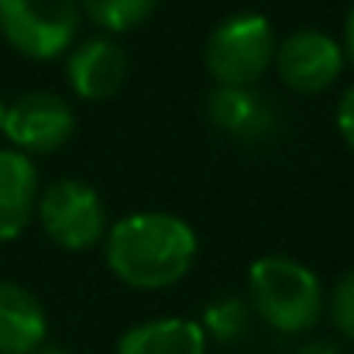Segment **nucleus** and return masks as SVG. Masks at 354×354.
<instances>
[{
    "label": "nucleus",
    "instance_id": "obj_1",
    "mask_svg": "<svg viewBox=\"0 0 354 354\" xmlns=\"http://www.w3.org/2000/svg\"><path fill=\"white\" fill-rule=\"evenodd\" d=\"M200 237L193 224L169 210H138L111 224L104 261L120 286L158 292L179 286L196 265Z\"/></svg>",
    "mask_w": 354,
    "mask_h": 354
},
{
    "label": "nucleus",
    "instance_id": "obj_2",
    "mask_svg": "<svg viewBox=\"0 0 354 354\" xmlns=\"http://www.w3.org/2000/svg\"><path fill=\"white\" fill-rule=\"evenodd\" d=\"M248 306L258 320H265L279 334H310L324 313L327 296L320 275L289 258V254H261L248 268Z\"/></svg>",
    "mask_w": 354,
    "mask_h": 354
},
{
    "label": "nucleus",
    "instance_id": "obj_3",
    "mask_svg": "<svg viewBox=\"0 0 354 354\" xmlns=\"http://www.w3.org/2000/svg\"><path fill=\"white\" fill-rule=\"evenodd\" d=\"M275 28L258 10L217 21L203 41V66L217 86H258L275 62Z\"/></svg>",
    "mask_w": 354,
    "mask_h": 354
},
{
    "label": "nucleus",
    "instance_id": "obj_4",
    "mask_svg": "<svg viewBox=\"0 0 354 354\" xmlns=\"http://www.w3.org/2000/svg\"><path fill=\"white\" fill-rule=\"evenodd\" d=\"M83 10L76 0H0V38L31 62L66 59L80 41Z\"/></svg>",
    "mask_w": 354,
    "mask_h": 354
},
{
    "label": "nucleus",
    "instance_id": "obj_5",
    "mask_svg": "<svg viewBox=\"0 0 354 354\" xmlns=\"http://www.w3.org/2000/svg\"><path fill=\"white\" fill-rule=\"evenodd\" d=\"M35 221L45 237L62 251H93L111 231L104 196L83 179H55L38 193Z\"/></svg>",
    "mask_w": 354,
    "mask_h": 354
},
{
    "label": "nucleus",
    "instance_id": "obj_6",
    "mask_svg": "<svg viewBox=\"0 0 354 354\" xmlns=\"http://www.w3.org/2000/svg\"><path fill=\"white\" fill-rule=\"evenodd\" d=\"M76 127L80 120L66 97L52 90H31L3 107L0 134L24 155H55L73 141Z\"/></svg>",
    "mask_w": 354,
    "mask_h": 354
},
{
    "label": "nucleus",
    "instance_id": "obj_7",
    "mask_svg": "<svg viewBox=\"0 0 354 354\" xmlns=\"http://www.w3.org/2000/svg\"><path fill=\"white\" fill-rule=\"evenodd\" d=\"M344 48L341 38L320 31V28H296L275 45V76L282 80L286 90L299 97H317L327 93L341 76H344Z\"/></svg>",
    "mask_w": 354,
    "mask_h": 354
},
{
    "label": "nucleus",
    "instance_id": "obj_8",
    "mask_svg": "<svg viewBox=\"0 0 354 354\" xmlns=\"http://www.w3.org/2000/svg\"><path fill=\"white\" fill-rule=\"evenodd\" d=\"M131 76L127 48L114 35H86L66 52V83L86 104H104L118 97Z\"/></svg>",
    "mask_w": 354,
    "mask_h": 354
},
{
    "label": "nucleus",
    "instance_id": "obj_9",
    "mask_svg": "<svg viewBox=\"0 0 354 354\" xmlns=\"http://www.w3.org/2000/svg\"><path fill=\"white\" fill-rule=\"evenodd\" d=\"M207 118L234 141H265L279 127L272 100L254 86H214L207 93Z\"/></svg>",
    "mask_w": 354,
    "mask_h": 354
},
{
    "label": "nucleus",
    "instance_id": "obj_10",
    "mask_svg": "<svg viewBox=\"0 0 354 354\" xmlns=\"http://www.w3.org/2000/svg\"><path fill=\"white\" fill-rule=\"evenodd\" d=\"M38 169L31 155L0 148V241H14L28 231L38 207Z\"/></svg>",
    "mask_w": 354,
    "mask_h": 354
},
{
    "label": "nucleus",
    "instance_id": "obj_11",
    "mask_svg": "<svg viewBox=\"0 0 354 354\" xmlns=\"http://www.w3.org/2000/svg\"><path fill=\"white\" fill-rule=\"evenodd\" d=\"M48 337V313L41 299L10 282L0 279V354H35L45 348Z\"/></svg>",
    "mask_w": 354,
    "mask_h": 354
},
{
    "label": "nucleus",
    "instance_id": "obj_12",
    "mask_svg": "<svg viewBox=\"0 0 354 354\" xmlns=\"http://www.w3.org/2000/svg\"><path fill=\"white\" fill-rule=\"evenodd\" d=\"M210 341L200 320L186 317H155L127 327L114 354H207Z\"/></svg>",
    "mask_w": 354,
    "mask_h": 354
},
{
    "label": "nucleus",
    "instance_id": "obj_13",
    "mask_svg": "<svg viewBox=\"0 0 354 354\" xmlns=\"http://www.w3.org/2000/svg\"><path fill=\"white\" fill-rule=\"evenodd\" d=\"M251 320H254V313H251L244 296H221V299L203 306L200 327H203L207 341L234 348V344H241L251 334Z\"/></svg>",
    "mask_w": 354,
    "mask_h": 354
},
{
    "label": "nucleus",
    "instance_id": "obj_14",
    "mask_svg": "<svg viewBox=\"0 0 354 354\" xmlns=\"http://www.w3.org/2000/svg\"><path fill=\"white\" fill-rule=\"evenodd\" d=\"M76 3H80L83 17L97 31L118 38V35H127V31L141 28L158 10L162 0H76Z\"/></svg>",
    "mask_w": 354,
    "mask_h": 354
},
{
    "label": "nucleus",
    "instance_id": "obj_15",
    "mask_svg": "<svg viewBox=\"0 0 354 354\" xmlns=\"http://www.w3.org/2000/svg\"><path fill=\"white\" fill-rule=\"evenodd\" d=\"M327 317L337 327V334L354 344V268L334 282V289L327 296Z\"/></svg>",
    "mask_w": 354,
    "mask_h": 354
},
{
    "label": "nucleus",
    "instance_id": "obj_16",
    "mask_svg": "<svg viewBox=\"0 0 354 354\" xmlns=\"http://www.w3.org/2000/svg\"><path fill=\"white\" fill-rule=\"evenodd\" d=\"M334 124H337V134H341V141L348 145L354 151V83L341 93V100H337V111H334Z\"/></svg>",
    "mask_w": 354,
    "mask_h": 354
},
{
    "label": "nucleus",
    "instance_id": "obj_17",
    "mask_svg": "<svg viewBox=\"0 0 354 354\" xmlns=\"http://www.w3.org/2000/svg\"><path fill=\"white\" fill-rule=\"evenodd\" d=\"M341 48H344V59L354 66V0L344 14V31H341Z\"/></svg>",
    "mask_w": 354,
    "mask_h": 354
},
{
    "label": "nucleus",
    "instance_id": "obj_18",
    "mask_svg": "<svg viewBox=\"0 0 354 354\" xmlns=\"http://www.w3.org/2000/svg\"><path fill=\"white\" fill-rule=\"evenodd\" d=\"M292 354H348L341 344H334V341H306V344H299Z\"/></svg>",
    "mask_w": 354,
    "mask_h": 354
},
{
    "label": "nucleus",
    "instance_id": "obj_19",
    "mask_svg": "<svg viewBox=\"0 0 354 354\" xmlns=\"http://www.w3.org/2000/svg\"><path fill=\"white\" fill-rule=\"evenodd\" d=\"M35 354H73V351H66V348H41V351H35Z\"/></svg>",
    "mask_w": 354,
    "mask_h": 354
},
{
    "label": "nucleus",
    "instance_id": "obj_20",
    "mask_svg": "<svg viewBox=\"0 0 354 354\" xmlns=\"http://www.w3.org/2000/svg\"><path fill=\"white\" fill-rule=\"evenodd\" d=\"M3 107H7V104H3V97H0V124H3Z\"/></svg>",
    "mask_w": 354,
    "mask_h": 354
}]
</instances>
